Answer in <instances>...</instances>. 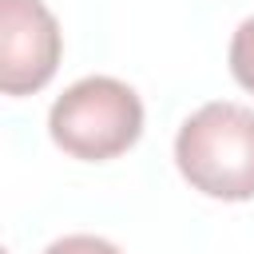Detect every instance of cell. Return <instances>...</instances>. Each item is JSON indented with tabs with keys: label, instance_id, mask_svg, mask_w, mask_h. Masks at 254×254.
Masks as SVG:
<instances>
[{
	"label": "cell",
	"instance_id": "cell-1",
	"mask_svg": "<svg viewBox=\"0 0 254 254\" xmlns=\"http://www.w3.org/2000/svg\"><path fill=\"white\" fill-rule=\"evenodd\" d=\"M175 163L206 198H254V107L234 99L202 103L175 135Z\"/></svg>",
	"mask_w": 254,
	"mask_h": 254
},
{
	"label": "cell",
	"instance_id": "cell-4",
	"mask_svg": "<svg viewBox=\"0 0 254 254\" xmlns=\"http://www.w3.org/2000/svg\"><path fill=\"white\" fill-rule=\"evenodd\" d=\"M230 75L254 95V16L242 20L230 40Z\"/></svg>",
	"mask_w": 254,
	"mask_h": 254
},
{
	"label": "cell",
	"instance_id": "cell-3",
	"mask_svg": "<svg viewBox=\"0 0 254 254\" xmlns=\"http://www.w3.org/2000/svg\"><path fill=\"white\" fill-rule=\"evenodd\" d=\"M64 36L44 0H0V87L4 95L40 91L60 67Z\"/></svg>",
	"mask_w": 254,
	"mask_h": 254
},
{
	"label": "cell",
	"instance_id": "cell-2",
	"mask_svg": "<svg viewBox=\"0 0 254 254\" xmlns=\"http://www.w3.org/2000/svg\"><path fill=\"white\" fill-rule=\"evenodd\" d=\"M52 143L83 163H107L143 135V99L115 75L75 79L48 111Z\"/></svg>",
	"mask_w": 254,
	"mask_h": 254
},
{
	"label": "cell",
	"instance_id": "cell-5",
	"mask_svg": "<svg viewBox=\"0 0 254 254\" xmlns=\"http://www.w3.org/2000/svg\"><path fill=\"white\" fill-rule=\"evenodd\" d=\"M44 254H123L115 242H107V238H99V234H64V238H56Z\"/></svg>",
	"mask_w": 254,
	"mask_h": 254
}]
</instances>
